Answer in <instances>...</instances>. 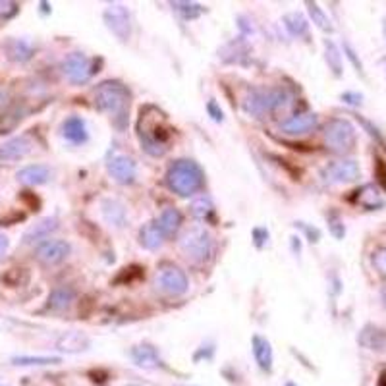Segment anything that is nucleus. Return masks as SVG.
<instances>
[{
  "label": "nucleus",
  "instance_id": "nucleus-1",
  "mask_svg": "<svg viewBox=\"0 0 386 386\" xmlns=\"http://www.w3.org/2000/svg\"><path fill=\"white\" fill-rule=\"evenodd\" d=\"M129 106V93L120 82H103L95 91V108L112 116L118 126H124Z\"/></svg>",
  "mask_w": 386,
  "mask_h": 386
},
{
  "label": "nucleus",
  "instance_id": "nucleus-2",
  "mask_svg": "<svg viewBox=\"0 0 386 386\" xmlns=\"http://www.w3.org/2000/svg\"><path fill=\"white\" fill-rule=\"evenodd\" d=\"M203 170L193 160H176L167 172V184L178 195L188 197L203 188Z\"/></svg>",
  "mask_w": 386,
  "mask_h": 386
},
{
  "label": "nucleus",
  "instance_id": "nucleus-3",
  "mask_svg": "<svg viewBox=\"0 0 386 386\" xmlns=\"http://www.w3.org/2000/svg\"><path fill=\"white\" fill-rule=\"evenodd\" d=\"M170 131L160 124V118H151L147 110H141V120H139V141L145 151L153 157H160L167 153V143Z\"/></svg>",
  "mask_w": 386,
  "mask_h": 386
},
{
  "label": "nucleus",
  "instance_id": "nucleus-4",
  "mask_svg": "<svg viewBox=\"0 0 386 386\" xmlns=\"http://www.w3.org/2000/svg\"><path fill=\"white\" fill-rule=\"evenodd\" d=\"M323 139L325 145L333 153H348L356 147L357 131L354 128V124L346 118H333L325 126L323 131Z\"/></svg>",
  "mask_w": 386,
  "mask_h": 386
},
{
  "label": "nucleus",
  "instance_id": "nucleus-5",
  "mask_svg": "<svg viewBox=\"0 0 386 386\" xmlns=\"http://www.w3.org/2000/svg\"><path fill=\"white\" fill-rule=\"evenodd\" d=\"M286 91L284 89H257L251 91L245 101H243V108L245 112L251 116H265V114L274 112L276 108H281L286 103Z\"/></svg>",
  "mask_w": 386,
  "mask_h": 386
},
{
  "label": "nucleus",
  "instance_id": "nucleus-6",
  "mask_svg": "<svg viewBox=\"0 0 386 386\" xmlns=\"http://www.w3.org/2000/svg\"><path fill=\"white\" fill-rule=\"evenodd\" d=\"M180 250L188 259L201 263L212 253V238L205 228H191L180 240Z\"/></svg>",
  "mask_w": 386,
  "mask_h": 386
},
{
  "label": "nucleus",
  "instance_id": "nucleus-7",
  "mask_svg": "<svg viewBox=\"0 0 386 386\" xmlns=\"http://www.w3.org/2000/svg\"><path fill=\"white\" fill-rule=\"evenodd\" d=\"M97 70V60H93L84 53H72L62 62V72L68 77L70 84L82 85L95 74Z\"/></svg>",
  "mask_w": 386,
  "mask_h": 386
},
{
  "label": "nucleus",
  "instance_id": "nucleus-8",
  "mask_svg": "<svg viewBox=\"0 0 386 386\" xmlns=\"http://www.w3.org/2000/svg\"><path fill=\"white\" fill-rule=\"evenodd\" d=\"M361 176V167L354 159H342L328 162L321 170V178L326 184H352Z\"/></svg>",
  "mask_w": 386,
  "mask_h": 386
},
{
  "label": "nucleus",
  "instance_id": "nucleus-9",
  "mask_svg": "<svg viewBox=\"0 0 386 386\" xmlns=\"http://www.w3.org/2000/svg\"><path fill=\"white\" fill-rule=\"evenodd\" d=\"M155 286H157L160 292H165L167 295H182L188 292L190 282H188V276H186V273H184L182 269L167 265L162 266L159 273H157Z\"/></svg>",
  "mask_w": 386,
  "mask_h": 386
},
{
  "label": "nucleus",
  "instance_id": "nucleus-10",
  "mask_svg": "<svg viewBox=\"0 0 386 386\" xmlns=\"http://www.w3.org/2000/svg\"><path fill=\"white\" fill-rule=\"evenodd\" d=\"M103 18H105L106 27L112 31L114 37L126 43L131 35V18H129L128 8L122 4H108Z\"/></svg>",
  "mask_w": 386,
  "mask_h": 386
},
{
  "label": "nucleus",
  "instance_id": "nucleus-11",
  "mask_svg": "<svg viewBox=\"0 0 386 386\" xmlns=\"http://www.w3.org/2000/svg\"><path fill=\"white\" fill-rule=\"evenodd\" d=\"M106 170L116 184H131L137 176L136 160L128 157V155H112L108 162H106Z\"/></svg>",
  "mask_w": 386,
  "mask_h": 386
},
{
  "label": "nucleus",
  "instance_id": "nucleus-12",
  "mask_svg": "<svg viewBox=\"0 0 386 386\" xmlns=\"http://www.w3.org/2000/svg\"><path fill=\"white\" fill-rule=\"evenodd\" d=\"M70 251H72V245L68 242H64V240H46L37 247L35 257L43 265H58L68 257Z\"/></svg>",
  "mask_w": 386,
  "mask_h": 386
},
{
  "label": "nucleus",
  "instance_id": "nucleus-13",
  "mask_svg": "<svg viewBox=\"0 0 386 386\" xmlns=\"http://www.w3.org/2000/svg\"><path fill=\"white\" fill-rule=\"evenodd\" d=\"M319 126V116L313 112L297 114V116H292L286 122L281 124V131L284 136L297 137V136H307L309 131Z\"/></svg>",
  "mask_w": 386,
  "mask_h": 386
},
{
  "label": "nucleus",
  "instance_id": "nucleus-14",
  "mask_svg": "<svg viewBox=\"0 0 386 386\" xmlns=\"http://www.w3.org/2000/svg\"><path fill=\"white\" fill-rule=\"evenodd\" d=\"M33 149V143L30 141V137L20 136L8 139L6 143L0 145V160L2 162H12V160H20L23 157H27Z\"/></svg>",
  "mask_w": 386,
  "mask_h": 386
},
{
  "label": "nucleus",
  "instance_id": "nucleus-15",
  "mask_svg": "<svg viewBox=\"0 0 386 386\" xmlns=\"http://www.w3.org/2000/svg\"><path fill=\"white\" fill-rule=\"evenodd\" d=\"M15 178L23 186H43V184H46L53 178V170L46 165H30V167H23L15 174Z\"/></svg>",
  "mask_w": 386,
  "mask_h": 386
},
{
  "label": "nucleus",
  "instance_id": "nucleus-16",
  "mask_svg": "<svg viewBox=\"0 0 386 386\" xmlns=\"http://www.w3.org/2000/svg\"><path fill=\"white\" fill-rule=\"evenodd\" d=\"M91 346V340L85 336L84 333H77V330H70V333H64L56 340V349L60 352H66V354H79V352H85Z\"/></svg>",
  "mask_w": 386,
  "mask_h": 386
},
{
  "label": "nucleus",
  "instance_id": "nucleus-17",
  "mask_svg": "<svg viewBox=\"0 0 386 386\" xmlns=\"http://www.w3.org/2000/svg\"><path fill=\"white\" fill-rule=\"evenodd\" d=\"M62 136L68 139L70 143L82 145L87 141L89 131L85 126V120H82L79 116H70L68 120L62 124Z\"/></svg>",
  "mask_w": 386,
  "mask_h": 386
},
{
  "label": "nucleus",
  "instance_id": "nucleus-18",
  "mask_svg": "<svg viewBox=\"0 0 386 386\" xmlns=\"http://www.w3.org/2000/svg\"><path fill=\"white\" fill-rule=\"evenodd\" d=\"M58 228V219L56 217H46V219H41L39 222H35L33 226L23 234V243L30 245V243H35L39 240H45L46 236H51Z\"/></svg>",
  "mask_w": 386,
  "mask_h": 386
},
{
  "label": "nucleus",
  "instance_id": "nucleus-19",
  "mask_svg": "<svg viewBox=\"0 0 386 386\" xmlns=\"http://www.w3.org/2000/svg\"><path fill=\"white\" fill-rule=\"evenodd\" d=\"M251 348H253V356L255 361L263 369V371H273V348H271V342L255 334L253 340H251Z\"/></svg>",
  "mask_w": 386,
  "mask_h": 386
},
{
  "label": "nucleus",
  "instance_id": "nucleus-20",
  "mask_svg": "<svg viewBox=\"0 0 386 386\" xmlns=\"http://www.w3.org/2000/svg\"><path fill=\"white\" fill-rule=\"evenodd\" d=\"M101 212H103V219L106 220L108 226L122 228L126 222V207L116 199H105L101 203Z\"/></svg>",
  "mask_w": 386,
  "mask_h": 386
},
{
  "label": "nucleus",
  "instance_id": "nucleus-21",
  "mask_svg": "<svg viewBox=\"0 0 386 386\" xmlns=\"http://www.w3.org/2000/svg\"><path fill=\"white\" fill-rule=\"evenodd\" d=\"M131 357H134L137 367H143V369H157L160 365V357L157 354V349L149 346V344L136 346L131 349Z\"/></svg>",
  "mask_w": 386,
  "mask_h": 386
},
{
  "label": "nucleus",
  "instance_id": "nucleus-22",
  "mask_svg": "<svg viewBox=\"0 0 386 386\" xmlns=\"http://www.w3.org/2000/svg\"><path fill=\"white\" fill-rule=\"evenodd\" d=\"M165 232L160 230V226L157 222H149L145 224L141 230H139V243L143 245L145 250H157L165 242Z\"/></svg>",
  "mask_w": 386,
  "mask_h": 386
},
{
  "label": "nucleus",
  "instance_id": "nucleus-23",
  "mask_svg": "<svg viewBox=\"0 0 386 386\" xmlns=\"http://www.w3.org/2000/svg\"><path fill=\"white\" fill-rule=\"evenodd\" d=\"M157 224H159L160 230L165 232V236L170 238V236H174L176 232H178V228L182 224V214H180V211L174 209V207H168V209H165V211L160 212Z\"/></svg>",
  "mask_w": 386,
  "mask_h": 386
},
{
  "label": "nucleus",
  "instance_id": "nucleus-24",
  "mask_svg": "<svg viewBox=\"0 0 386 386\" xmlns=\"http://www.w3.org/2000/svg\"><path fill=\"white\" fill-rule=\"evenodd\" d=\"M356 203H359L361 207H365V209H369V211H375V209H379V207H382L385 205V201H382V195H380V191L375 188V186H364L361 190L357 191L356 195Z\"/></svg>",
  "mask_w": 386,
  "mask_h": 386
},
{
  "label": "nucleus",
  "instance_id": "nucleus-25",
  "mask_svg": "<svg viewBox=\"0 0 386 386\" xmlns=\"http://www.w3.org/2000/svg\"><path fill=\"white\" fill-rule=\"evenodd\" d=\"M6 53L10 60L25 62V60H30L31 56H33V49H31L30 43H25V41H22V39H14V41H10V43H8Z\"/></svg>",
  "mask_w": 386,
  "mask_h": 386
},
{
  "label": "nucleus",
  "instance_id": "nucleus-26",
  "mask_svg": "<svg viewBox=\"0 0 386 386\" xmlns=\"http://www.w3.org/2000/svg\"><path fill=\"white\" fill-rule=\"evenodd\" d=\"M72 302H74V292L66 286H60V288L53 290V294L49 297V307L54 311H64L68 309Z\"/></svg>",
  "mask_w": 386,
  "mask_h": 386
},
{
  "label": "nucleus",
  "instance_id": "nucleus-27",
  "mask_svg": "<svg viewBox=\"0 0 386 386\" xmlns=\"http://www.w3.org/2000/svg\"><path fill=\"white\" fill-rule=\"evenodd\" d=\"M22 120L23 112L20 108H10L6 112L0 114V136H6L10 131H14Z\"/></svg>",
  "mask_w": 386,
  "mask_h": 386
},
{
  "label": "nucleus",
  "instance_id": "nucleus-28",
  "mask_svg": "<svg viewBox=\"0 0 386 386\" xmlns=\"http://www.w3.org/2000/svg\"><path fill=\"white\" fill-rule=\"evenodd\" d=\"M60 357H49V356H14L12 364L20 365V367H41V365H56L60 364Z\"/></svg>",
  "mask_w": 386,
  "mask_h": 386
},
{
  "label": "nucleus",
  "instance_id": "nucleus-29",
  "mask_svg": "<svg viewBox=\"0 0 386 386\" xmlns=\"http://www.w3.org/2000/svg\"><path fill=\"white\" fill-rule=\"evenodd\" d=\"M284 23H286V30L294 35V37H303L307 35V30H309V23L303 18V14L300 12H292L284 18Z\"/></svg>",
  "mask_w": 386,
  "mask_h": 386
},
{
  "label": "nucleus",
  "instance_id": "nucleus-30",
  "mask_svg": "<svg viewBox=\"0 0 386 386\" xmlns=\"http://www.w3.org/2000/svg\"><path fill=\"white\" fill-rule=\"evenodd\" d=\"M307 8H309V15H311V20H313V23L317 25L319 30L321 31H330L334 30L333 27V22L328 20V15L323 12V8L319 6L317 2H307Z\"/></svg>",
  "mask_w": 386,
  "mask_h": 386
},
{
  "label": "nucleus",
  "instance_id": "nucleus-31",
  "mask_svg": "<svg viewBox=\"0 0 386 386\" xmlns=\"http://www.w3.org/2000/svg\"><path fill=\"white\" fill-rule=\"evenodd\" d=\"M325 53L328 68L333 70L334 76H342V54L338 46L334 45L333 41H325Z\"/></svg>",
  "mask_w": 386,
  "mask_h": 386
},
{
  "label": "nucleus",
  "instance_id": "nucleus-32",
  "mask_svg": "<svg viewBox=\"0 0 386 386\" xmlns=\"http://www.w3.org/2000/svg\"><path fill=\"white\" fill-rule=\"evenodd\" d=\"M172 8L182 15L184 20H195L205 12V8L201 4H195V2H172Z\"/></svg>",
  "mask_w": 386,
  "mask_h": 386
},
{
  "label": "nucleus",
  "instance_id": "nucleus-33",
  "mask_svg": "<svg viewBox=\"0 0 386 386\" xmlns=\"http://www.w3.org/2000/svg\"><path fill=\"white\" fill-rule=\"evenodd\" d=\"M190 211H191V214H193V217H195V219L205 220V219H207V217H209V214H211V212H212V203H211V199H209V197H205V195L197 197L195 201H193V203H191Z\"/></svg>",
  "mask_w": 386,
  "mask_h": 386
},
{
  "label": "nucleus",
  "instance_id": "nucleus-34",
  "mask_svg": "<svg viewBox=\"0 0 386 386\" xmlns=\"http://www.w3.org/2000/svg\"><path fill=\"white\" fill-rule=\"evenodd\" d=\"M20 12V4L18 2H10V0H0V25L12 20L14 15Z\"/></svg>",
  "mask_w": 386,
  "mask_h": 386
},
{
  "label": "nucleus",
  "instance_id": "nucleus-35",
  "mask_svg": "<svg viewBox=\"0 0 386 386\" xmlns=\"http://www.w3.org/2000/svg\"><path fill=\"white\" fill-rule=\"evenodd\" d=\"M20 274H25L23 273V269H10L6 274H2V282L4 284H8V286H20L22 282H25L27 278H20Z\"/></svg>",
  "mask_w": 386,
  "mask_h": 386
},
{
  "label": "nucleus",
  "instance_id": "nucleus-36",
  "mask_svg": "<svg viewBox=\"0 0 386 386\" xmlns=\"http://www.w3.org/2000/svg\"><path fill=\"white\" fill-rule=\"evenodd\" d=\"M373 266L379 271L380 274L386 276V247H380L373 253Z\"/></svg>",
  "mask_w": 386,
  "mask_h": 386
},
{
  "label": "nucleus",
  "instance_id": "nucleus-37",
  "mask_svg": "<svg viewBox=\"0 0 386 386\" xmlns=\"http://www.w3.org/2000/svg\"><path fill=\"white\" fill-rule=\"evenodd\" d=\"M328 224H330V230H333V234L336 236V238H342L344 232H346V228H344V224H342V220L338 219L336 214H330V217H328Z\"/></svg>",
  "mask_w": 386,
  "mask_h": 386
},
{
  "label": "nucleus",
  "instance_id": "nucleus-38",
  "mask_svg": "<svg viewBox=\"0 0 386 386\" xmlns=\"http://www.w3.org/2000/svg\"><path fill=\"white\" fill-rule=\"evenodd\" d=\"M342 101H344V103H348V105L357 106V105H361L364 95H361V93H344V95H342Z\"/></svg>",
  "mask_w": 386,
  "mask_h": 386
},
{
  "label": "nucleus",
  "instance_id": "nucleus-39",
  "mask_svg": "<svg viewBox=\"0 0 386 386\" xmlns=\"http://www.w3.org/2000/svg\"><path fill=\"white\" fill-rule=\"evenodd\" d=\"M207 110H209V114L212 116V120L222 122V118H224V114H222V110H220L219 106H217V103H214V101H211V103L207 105Z\"/></svg>",
  "mask_w": 386,
  "mask_h": 386
},
{
  "label": "nucleus",
  "instance_id": "nucleus-40",
  "mask_svg": "<svg viewBox=\"0 0 386 386\" xmlns=\"http://www.w3.org/2000/svg\"><path fill=\"white\" fill-rule=\"evenodd\" d=\"M8 247H10V240H8L6 234L0 232V259H4V255L8 253Z\"/></svg>",
  "mask_w": 386,
  "mask_h": 386
},
{
  "label": "nucleus",
  "instance_id": "nucleus-41",
  "mask_svg": "<svg viewBox=\"0 0 386 386\" xmlns=\"http://www.w3.org/2000/svg\"><path fill=\"white\" fill-rule=\"evenodd\" d=\"M346 53H348V58H349V60L354 62V66H356L357 72H364V68H361V62L357 60L356 53H354V51H352V46H349V45H346Z\"/></svg>",
  "mask_w": 386,
  "mask_h": 386
},
{
  "label": "nucleus",
  "instance_id": "nucleus-42",
  "mask_svg": "<svg viewBox=\"0 0 386 386\" xmlns=\"http://www.w3.org/2000/svg\"><path fill=\"white\" fill-rule=\"evenodd\" d=\"M382 303H385L386 307V290H382Z\"/></svg>",
  "mask_w": 386,
  "mask_h": 386
},
{
  "label": "nucleus",
  "instance_id": "nucleus-43",
  "mask_svg": "<svg viewBox=\"0 0 386 386\" xmlns=\"http://www.w3.org/2000/svg\"><path fill=\"white\" fill-rule=\"evenodd\" d=\"M379 386H386V377H382V379H380Z\"/></svg>",
  "mask_w": 386,
  "mask_h": 386
},
{
  "label": "nucleus",
  "instance_id": "nucleus-44",
  "mask_svg": "<svg viewBox=\"0 0 386 386\" xmlns=\"http://www.w3.org/2000/svg\"><path fill=\"white\" fill-rule=\"evenodd\" d=\"M382 33H385V37H386V20L382 22Z\"/></svg>",
  "mask_w": 386,
  "mask_h": 386
},
{
  "label": "nucleus",
  "instance_id": "nucleus-45",
  "mask_svg": "<svg viewBox=\"0 0 386 386\" xmlns=\"http://www.w3.org/2000/svg\"><path fill=\"white\" fill-rule=\"evenodd\" d=\"M286 386H297V385H294V382H288V385H286Z\"/></svg>",
  "mask_w": 386,
  "mask_h": 386
},
{
  "label": "nucleus",
  "instance_id": "nucleus-46",
  "mask_svg": "<svg viewBox=\"0 0 386 386\" xmlns=\"http://www.w3.org/2000/svg\"><path fill=\"white\" fill-rule=\"evenodd\" d=\"M385 76H386V62H385Z\"/></svg>",
  "mask_w": 386,
  "mask_h": 386
},
{
  "label": "nucleus",
  "instance_id": "nucleus-47",
  "mask_svg": "<svg viewBox=\"0 0 386 386\" xmlns=\"http://www.w3.org/2000/svg\"><path fill=\"white\" fill-rule=\"evenodd\" d=\"M128 386H139V385H128Z\"/></svg>",
  "mask_w": 386,
  "mask_h": 386
}]
</instances>
